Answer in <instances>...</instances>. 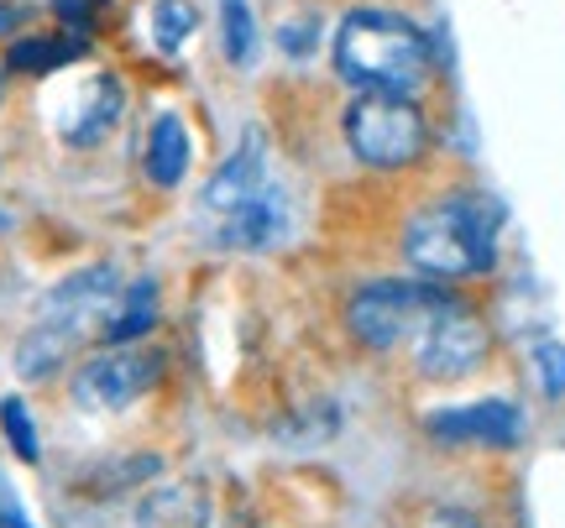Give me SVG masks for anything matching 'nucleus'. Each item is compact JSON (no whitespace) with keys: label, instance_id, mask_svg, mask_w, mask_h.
Segmentation results:
<instances>
[{"label":"nucleus","instance_id":"f03ea898","mask_svg":"<svg viewBox=\"0 0 565 528\" xmlns=\"http://www.w3.org/2000/svg\"><path fill=\"white\" fill-rule=\"evenodd\" d=\"M503 209L482 194H445L404 225V262L435 283H461L498 262Z\"/></svg>","mask_w":565,"mask_h":528},{"label":"nucleus","instance_id":"2eb2a0df","mask_svg":"<svg viewBox=\"0 0 565 528\" xmlns=\"http://www.w3.org/2000/svg\"><path fill=\"white\" fill-rule=\"evenodd\" d=\"M137 528H210V497L200 487H158L141 497Z\"/></svg>","mask_w":565,"mask_h":528},{"label":"nucleus","instance_id":"f8f14e48","mask_svg":"<svg viewBox=\"0 0 565 528\" xmlns=\"http://www.w3.org/2000/svg\"><path fill=\"white\" fill-rule=\"evenodd\" d=\"M189 158H194V142H189L183 116L162 110L158 121L147 126V147H141V168H147L152 188H179L183 173H189Z\"/></svg>","mask_w":565,"mask_h":528},{"label":"nucleus","instance_id":"aec40b11","mask_svg":"<svg viewBox=\"0 0 565 528\" xmlns=\"http://www.w3.org/2000/svg\"><path fill=\"white\" fill-rule=\"evenodd\" d=\"M278 47L288 58H309L320 47V17H294L278 26Z\"/></svg>","mask_w":565,"mask_h":528},{"label":"nucleus","instance_id":"9d476101","mask_svg":"<svg viewBox=\"0 0 565 528\" xmlns=\"http://www.w3.org/2000/svg\"><path fill=\"white\" fill-rule=\"evenodd\" d=\"M282 230H288V204H282V194L263 188V194H252L246 204L225 209L215 241L231 246V251H267V246L282 241Z\"/></svg>","mask_w":565,"mask_h":528},{"label":"nucleus","instance_id":"5701e85b","mask_svg":"<svg viewBox=\"0 0 565 528\" xmlns=\"http://www.w3.org/2000/svg\"><path fill=\"white\" fill-rule=\"evenodd\" d=\"M17 26H21V6H6V0H0V37H11Z\"/></svg>","mask_w":565,"mask_h":528},{"label":"nucleus","instance_id":"ddd939ff","mask_svg":"<svg viewBox=\"0 0 565 528\" xmlns=\"http://www.w3.org/2000/svg\"><path fill=\"white\" fill-rule=\"evenodd\" d=\"M84 53H89V37H79V32H26L6 47V74L42 79V74H58L68 63H79Z\"/></svg>","mask_w":565,"mask_h":528},{"label":"nucleus","instance_id":"1a4fd4ad","mask_svg":"<svg viewBox=\"0 0 565 528\" xmlns=\"http://www.w3.org/2000/svg\"><path fill=\"white\" fill-rule=\"evenodd\" d=\"M89 330L74 325V320H58V314H42L38 325L17 341V377L21 382H47L58 366H68V356L84 346Z\"/></svg>","mask_w":565,"mask_h":528},{"label":"nucleus","instance_id":"20e7f679","mask_svg":"<svg viewBox=\"0 0 565 528\" xmlns=\"http://www.w3.org/2000/svg\"><path fill=\"white\" fill-rule=\"evenodd\" d=\"M440 283H404V278H377L362 283L345 299V330L366 351H393L408 335H419L424 314L440 304Z\"/></svg>","mask_w":565,"mask_h":528},{"label":"nucleus","instance_id":"f257e3e1","mask_svg":"<svg viewBox=\"0 0 565 528\" xmlns=\"http://www.w3.org/2000/svg\"><path fill=\"white\" fill-rule=\"evenodd\" d=\"M335 74L356 95H419L435 74V53L408 17L362 6L335 26Z\"/></svg>","mask_w":565,"mask_h":528},{"label":"nucleus","instance_id":"39448f33","mask_svg":"<svg viewBox=\"0 0 565 528\" xmlns=\"http://www.w3.org/2000/svg\"><path fill=\"white\" fill-rule=\"evenodd\" d=\"M492 351V330L471 304H461L456 293H440V304L424 314L419 325V351L414 362L429 382H461Z\"/></svg>","mask_w":565,"mask_h":528},{"label":"nucleus","instance_id":"6ab92c4d","mask_svg":"<svg viewBox=\"0 0 565 528\" xmlns=\"http://www.w3.org/2000/svg\"><path fill=\"white\" fill-rule=\"evenodd\" d=\"M534 371H540L545 398H565V346L561 341H540V346H534Z\"/></svg>","mask_w":565,"mask_h":528},{"label":"nucleus","instance_id":"7ed1b4c3","mask_svg":"<svg viewBox=\"0 0 565 528\" xmlns=\"http://www.w3.org/2000/svg\"><path fill=\"white\" fill-rule=\"evenodd\" d=\"M345 147L356 163L398 173L429 152V121L414 95H356L345 110Z\"/></svg>","mask_w":565,"mask_h":528},{"label":"nucleus","instance_id":"0eeeda50","mask_svg":"<svg viewBox=\"0 0 565 528\" xmlns=\"http://www.w3.org/2000/svg\"><path fill=\"white\" fill-rule=\"evenodd\" d=\"M429 440L445 445H487V450H508L524 440V413L508 403V398H482V403H456V408H435L429 419Z\"/></svg>","mask_w":565,"mask_h":528},{"label":"nucleus","instance_id":"412c9836","mask_svg":"<svg viewBox=\"0 0 565 528\" xmlns=\"http://www.w3.org/2000/svg\"><path fill=\"white\" fill-rule=\"evenodd\" d=\"M100 11H105V0H53V17L63 21V32H79V37L95 32Z\"/></svg>","mask_w":565,"mask_h":528},{"label":"nucleus","instance_id":"dca6fc26","mask_svg":"<svg viewBox=\"0 0 565 528\" xmlns=\"http://www.w3.org/2000/svg\"><path fill=\"white\" fill-rule=\"evenodd\" d=\"M152 42H158L162 53H179L183 42L200 32V11H194V0H152Z\"/></svg>","mask_w":565,"mask_h":528},{"label":"nucleus","instance_id":"4468645a","mask_svg":"<svg viewBox=\"0 0 565 528\" xmlns=\"http://www.w3.org/2000/svg\"><path fill=\"white\" fill-rule=\"evenodd\" d=\"M152 325H158V283H152V278H137V283L121 288L116 309L105 314L100 341L105 346H137Z\"/></svg>","mask_w":565,"mask_h":528},{"label":"nucleus","instance_id":"f3484780","mask_svg":"<svg viewBox=\"0 0 565 528\" xmlns=\"http://www.w3.org/2000/svg\"><path fill=\"white\" fill-rule=\"evenodd\" d=\"M221 47L231 63L257 58V17H252V0H221Z\"/></svg>","mask_w":565,"mask_h":528},{"label":"nucleus","instance_id":"a211bd4d","mask_svg":"<svg viewBox=\"0 0 565 528\" xmlns=\"http://www.w3.org/2000/svg\"><path fill=\"white\" fill-rule=\"evenodd\" d=\"M0 434H6V445L17 450V461H26V466H38L42 461V440H38V424H32V413H26V403L21 398H0Z\"/></svg>","mask_w":565,"mask_h":528},{"label":"nucleus","instance_id":"423d86ee","mask_svg":"<svg viewBox=\"0 0 565 528\" xmlns=\"http://www.w3.org/2000/svg\"><path fill=\"white\" fill-rule=\"evenodd\" d=\"M162 382V356L137 346H110L74 371V403L89 413H116Z\"/></svg>","mask_w":565,"mask_h":528},{"label":"nucleus","instance_id":"6e6552de","mask_svg":"<svg viewBox=\"0 0 565 528\" xmlns=\"http://www.w3.org/2000/svg\"><path fill=\"white\" fill-rule=\"evenodd\" d=\"M263 188H267V137L257 126H246L236 152L215 168V179L204 183V209H210V215H225V209L246 204L252 194H263Z\"/></svg>","mask_w":565,"mask_h":528},{"label":"nucleus","instance_id":"4be33fe9","mask_svg":"<svg viewBox=\"0 0 565 528\" xmlns=\"http://www.w3.org/2000/svg\"><path fill=\"white\" fill-rule=\"evenodd\" d=\"M0 528H38L32 524V513L21 508V497H17V487L0 476Z\"/></svg>","mask_w":565,"mask_h":528},{"label":"nucleus","instance_id":"9b49d317","mask_svg":"<svg viewBox=\"0 0 565 528\" xmlns=\"http://www.w3.org/2000/svg\"><path fill=\"white\" fill-rule=\"evenodd\" d=\"M121 110H126V89L116 74H95L89 89H84L79 110L63 121V142L68 147H100L116 126H121Z\"/></svg>","mask_w":565,"mask_h":528}]
</instances>
